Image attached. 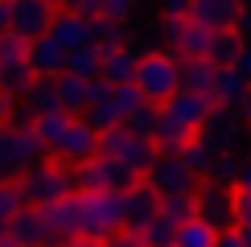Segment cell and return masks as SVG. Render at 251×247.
Masks as SVG:
<instances>
[{
  "mask_svg": "<svg viewBox=\"0 0 251 247\" xmlns=\"http://www.w3.org/2000/svg\"><path fill=\"white\" fill-rule=\"evenodd\" d=\"M29 46H33V41H25L21 33H4L0 37V62L4 58H29Z\"/></svg>",
  "mask_w": 251,
  "mask_h": 247,
  "instance_id": "obj_33",
  "label": "cell"
},
{
  "mask_svg": "<svg viewBox=\"0 0 251 247\" xmlns=\"http://www.w3.org/2000/svg\"><path fill=\"white\" fill-rule=\"evenodd\" d=\"M91 46H99V49H116V46H124L120 25H116V21H107V17H95V25H91Z\"/></svg>",
  "mask_w": 251,
  "mask_h": 247,
  "instance_id": "obj_30",
  "label": "cell"
},
{
  "mask_svg": "<svg viewBox=\"0 0 251 247\" xmlns=\"http://www.w3.org/2000/svg\"><path fill=\"white\" fill-rule=\"evenodd\" d=\"M91 25H95V17H82V13H70V8H58L54 17V29H50V37L58 41L62 49H82L91 46Z\"/></svg>",
  "mask_w": 251,
  "mask_h": 247,
  "instance_id": "obj_16",
  "label": "cell"
},
{
  "mask_svg": "<svg viewBox=\"0 0 251 247\" xmlns=\"http://www.w3.org/2000/svg\"><path fill=\"white\" fill-rule=\"evenodd\" d=\"M136 62H140V54H136L132 46L103 49V66H99V78L107 82V87H124V82H132V78H136Z\"/></svg>",
  "mask_w": 251,
  "mask_h": 247,
  "instance_id": "obj_18",
  "label": "cell"
},
{
  "mask_svg": "<svg viewBox=\"0 0 251 247\" xmlns=\"http://www.w3.org/2000/svg\"><path fill=\"white\" fill-rule=\"evenodd\" d=\"M161 214H169L173 222H185V219H194V214H198V202H194V194H173V198H161Z\"/></svg>",
  "mask_w": 251,
  "mask_h": 247,
  "instance_id": "obj_31",
  "label": "cell"
},
{
  "mask_svg": "<svg viewBox=\"0 0 251 247\" xmlns=\"http://www.w3.org/2000/svg\"><path fill=\"white\" fill-rule=\"evenodd\" d=\"M136 4L140 0H99V17H107V21H128L132 13H136Z\"/></svg>",
  "mask_w": 251,
  "mask_h": 247,
  "instance_id": "obj_32",
  "label": "cell"
},
{
  "mask_svg": "<svg viewBox=\"0 0 251 247\" xmlns=\"http://www.w3.org/2000/svg\"><path fill=\"white\" fill-rule=\"evenodd\" d=\"M29 66L37 70V78H58V74H66V49L46 33L29 46Z\"/></svg>",
  "mask_w": 251,
  "mask_h": 247,
  "instance_id": "obj_19",
  "label": "cell"
},
{
  "mask_svg": "<svg viewBox=\"0 0 251 247\" xmlns=\"http://www.w3.org/2000/svg\"><path fill=\"white\" fill-rule=\"evenodd\" d=\"M0 247H25V243H21L17 235L8 231V226H0Z\"/></svg>",
  "mask_w": 251,
  "mask_h": 247,
  "instance_id": "obj_40",
  "label": "cell"
},
{
  "mask_svg": "<svg viewBox=\"0 0 251 247\" xmlns=\"http://www.w3.org/2000/svg\"><path fill=\"white\" fill-rule=\"evenodd\" d=\"M144 173H136L132 165H124L116 157H95L75 169V185L78 190H103V194H128L132 185H140Z\"/></svg>",
  "mask_w": 251,
  "mask_h": 247,
  "instance_id": "obj_6",
  "label": "cell"
},
{
  "mask_svg": "<svg viewBox=\"0 0 251 247\" xmlns=\"http://www.w3.org/2000/svg\"><path fill=\"white\" fill-rule=\"evenodd\" d=\"M144 181L152 185L161 198H173V194H198V173L190 169V161L181 157V152H161V157L152 161V169L144 173Z\"/></svg>",
  "mask_w": 251,
  "mask_h": 247,
  "instance_id": "obj_8",
  "label": "cell"
},
{
  "mask_svg": "<svg viewBox=\"0 0 251 247\" xmlns=\"http://www.w3.org/2000/svg\"><path fill=\"white\" fill-rule=\"evenodd\" d=\"M214 239H218V231L206 219H185V222H177V239H173V247H214Z\"/></svg>",
  "mask_w": 251,
  "mask_h": 247,
  "instance_id": "obj_24",
  "label": "cell"
},
{
  "mask_svg": "<svg viewBox=\"0 0 251 247\" xmlns=\"http://www.w3.org/2000/svg\"><path fill=\"white\" fill-rule=\"evenodd\" d=\"M99 157H116L124 165H132L136 173H149L152 161L161 157V148H156L152 136H140V132H132L128 124H116V128L99 132Z\"/></svg>",
  "mask_w": 251,
  "mask_h": 247,
  "instance_id": "obj_5",
  "label": "cell"
},
{
  "mask_svg": "<svg viewBox=\"0 0 251 247\" xmlns=\"http://www.w3.org/2000/svg\"><path fill=\"white\" fill-rule=\"evenodd\" d=\"M161 29H165V37H169L173 54H181V58H206V54H210L214 33L206 25H198L190 13H165Z\"/></svg>",
  "mask_w": 251,
  "mask_h": 247,
  "instance_id": "obj_9",
  "label": "cell"
},
{
  "mask_svg": "<svg viewBox=\"0 0 251 247\" xmlns=\"http://www.w3.org/2000/svg\"><path fill=\"white\" fill-rule=\"evenodd\" d=\"M161 111H165L169 120H177L181 128H190V132H198V136H202V132L210 128V120H214L223 107H218L210 95H202V91H177V95L165 103Z\"/></svg>",
  "mask_w": 251,
  "mask_h": 247,
  "instance_id": "obj_10",
  "label": "cell"
},
{
  "mask_svg": "<svg viewBox=\"0 0 251 247\" xmlns=\"http://www.w3.org/2000/svg\"><path fill=\"white\" fill-rule=\"evenodd\" d=\"M78 235L82 239H111L124 231V194H103V190H78Z\"/></svg>",
  "mask_w": 251,
  "mask_h": 247,
  "instance_id": "obj_3",
  "label": "cell"
},
{
  "mask_svg": "<svg viewBox=\"0 0 251 247\" xmlns=\"http://www.w3.org/2000/svg\"><path fill=\"white\" fill-rule=\"evenodd\" d=\"M13 120H17V99L8 91H0V128H8Z\"/></svg>",
  "mask_w": 251,
  "mask_h": 247,
  "instance_id": "obj_36",
  "label": "cell"
},
{
  "mask_svg": "<svg viewBox=\"0 0 251 247\" xmlns=\"http://www.w3.org/2000/svg\"><path fill=\"white\" fill-rule=\"evenodd\" d=\"M185 13L210 33H239V25L247 17V0H190Z\"/></svg>",
  "mask_w": 251,
  "mask_h": 247,
  "instance_id": "obj_11",
  "label": "cell"
},
{
  "mask_svg": "<svg viewBox=\"0 0 251 247\" xmlns=\"http://www.w3.org/2000/svg\"><path fill=\"white\" fill-rule=\"evenodd\" d=\"M161 4H165V13H185L190 0H161Z\"/></svg>",
  "mask_w": 251,
  "mask_h": 247,
  "instance_id": "obj_42",
  "label": "cell"
},
{
  "mask_svg": "<svg viewBox=\"0 0 251 247\" xmlns=\"http://www.w3.org/2000/svg\"><path fill=\"white\" fill-rule=\"evenodd\" d=\"M243 247H251V231H243Z\"/></svg>",
  "mask_w": 251,
  "mask_h": 247,
  "instance_id": "obj_43",
  "label": "cell"
},
{
  "mask_svg": "<svg viewBox=\"0 0 251 247\" xmlns=\"http://www.w3.org/2000/svg\"><path fill=\"white\" fill-rule=\"evenodd\" d=\"M243 46H247V41L239 37V33H214L210 54H206V58H210L214 66H235V62H239V54H243Z\"/></svg>",
  "mask_w": 251,
  "mask_h": 247,
  "instance_id": "obj_27",
  "label": "cell"
},
{
  "mask_svg": "<svg viewBox=\"0 0 251 247\" xmlns=\"http://www.w3.org/2000/svg\"><path fill=\"white\" fill-rule=\"evenodd\" d=\"M243 111H247V124H251V103H243Z\"/></svg>",
  "mask_w": 251,
  "mask_h": 247,
  "instance_id": "obj_44",
  "label": "cell"
},
{
  "mask_svg": "<svg viewBox=\"0 0 251 247\" xmlns=\"http://www.w3.org/2000/svg\"><path fill=\"white\" fill-rule=\"evenodd\" d=\"M62 247H103L99 239H82V235H75V239H66Z\"/></svg>",
  "mask_w": 251,
  "mask_h": 247,
  "instance_id": "obj_41",
  "label": "cell"
},
{
  "mask_svg": "<svg viewBox=\"0 0 251 247\" xmlns=\"http://www.w3.org/2000/svg\"><path fill=\"white\" fill-rule=\"evenodd\" d=\"M99 66H103V49L99 46H82V49H70L66 54V70L78 78H99Z\"/></svg>",
  "mask_w": 251,
  "mask_h": 247,
  "instance_id": "obj_25",
  "label": "cell"
},
{
  "mask_svg": "<svg viewBox=\"0 0 251 247\" xmlns=\"http://www.w3.org/2000/svg\"><path fill=\"white\" fill-rule=\"evenodd\" d=\"M103 247H149V243H144V235H136V231H116L111 239H103Z\"/></svg>",
  "mask_w": 251,
  "mask_h": 247,
  "instance_id": "obj_35",
  "label": "cell"
},
{
  "mask_svg": "<svg viewBox=\"0 0 251 247\" xmlns=\"http://www.w3.org/2000/svg\"><path fill=\"white\" fill-rule=\"evenodd\" d=\"M140 235H144V243H149V247H173V239H177V222L169 219V214H156V219L144 226Z\"/></svg>",
  "mask_w": 251,
  "mask_h": 247,
  "instance_id": "obj_28",
  "label": "cell"
},
{
  "mask_svg": "<svg viewBox=\"0 0 251 247\" xmlns=\"http://www.w3.org/2000/svg\"><path fill=\"white\" fill-rule=\"evenodd\" d=\"M8 231H13L25 247H62V243L54 239V231H50L46 214H41L37 206H25V210H21L17 219L8 222Z\"/></svg>",
  "mask_w": 251,
  "mask_h": 247,
  "instance_id": "obj_17",
  "label": "cell"
},
{
  "mask_svg": "<svg viewBox=\"0 0 251 247\" xmlns=\"http://www.w3.org/2000/svg\"><path fill=\"white\" fill-rule=\"evenodd\" d=\"M8 4H13V33H21L25 41H37L54 29L58 0H8Z\"/></svg>",
  "mask_w": 251,
  "mask_h": 247,
  "instance_id": "obj_13",
  "label": "cell"
},
{
  "mask_svg": "<svg viewBox=\"0 0 251 247\" xmlns=\"http://www.w3.org/2000/svg\"><path fill=\"white\" fill-rule=\"evenodd\" d=\"M251 78L239 74L235 66H218V82H214V103L218 107H235V103H247Z\"/></svg>",
  "mask_w": 251,
  "mask_h": 247,
  "instance_id": "obj_22",
  "label": "cell"
},
{
  "mask_svg": "<svg viewBox=\"0 0 251 247\" xmlns=\"http://www.w3.org/2000/svg\"><path fill=\"white\" fill-rule=\"evenodd\" d=\"M156 214H161V194H156L149 181L132 185V190L124 194V231H136V235H140Z\"/></svg>",
  "mask_w": 251,
  "mask_h": 247,
  "instance_id": "obj_15",
  "label": "cell"
},
{
  "mask_svg": "<svg viewBox=\"0 0 251 247\" xmlns=\"http://www.w3.org/2000/svg\"><path fill=\"white\" fill-rule=\"evenodd\" d=\"M4 33H13V4L0 0V37H4Z\"/></svg>",
  "mask_w": 251,
  "mask_h": 247,
  "instance_id": "obj_38",
  "label": "cell"
},
{
  "mask_svg": "<svg viewBox=\"0 0 251 247\" xmlns=\"http://www.w3.org/2000/svg\"><path fill=\"white\" fill-rule=\"evenodd\" d=\"M58 103H62V111H70V116H87L91 111V103L99 99V91H103V78H78V74H58Z\"/></svg>",
  "mask_w": 251,
  "mask_h": 247,
  "instance_id": "obj_14",
  "label": "cell"
},
{
  "mask_svg": "<svg viewBox=\"0 0 251 247\" xmlns=\"http://www.w3.org/2000/svg\"><path fill=\"white\" fill-rule=\"evenodd\" d=\"M235 226L251 231V190H235Z\"/></svg>",
  "mask_w": 251,
  "mask_h": 247,
  "instance_id": "obj_34",
  "label": "cell"
},
{
  "mask_svg": "<svg viewBox=\"0 0 251 247\" xmlns=\"http://www.w3.org/2000/svg\"><path fill=\"white\" fill-rule=\"evenodd\" d=\"M214 247H243V231H239V226H231V231H218Z\"/></svg>",
  "mask_w": 251,
  "mask_h": 247,
  "instance_id": "obj_37",
  "label": "cell"
},
{
  "mask_svg": "<svg viewBox=\"0 0 251 247\" xmlns=\"http://www.w3.org/2000/svg\"><path fill=\"white\" fill-rule=\"evenodd\" d=\"M33 120V136L46 144V152L54 148V140L62 136V128L70 124V111H46V116H29Z\"/></svg>",
  "mask_w": 251,
  "mask_h": 247,
  "instance_id": "obj_26",
  "label": "cell"
},
{
  "mask_svg": "<svg viewBox=\"0 0 251 247\" xmlns=\"http://www.w3.org/2000/svg\"><path fill=\"white\" fill-rule=\"evenodd\" d=\"M194 202H198V219H206L214 231H231L235 226V190L231 185L206 181V185H198Z\"/></svg>",
  "mask_w": 251,
  "mask_h": 247,
  "instance_id": "obj_12",
  "label": "cell"
},
{
  "mask_svg": "<svg viewBox=\"0 0 251 247\" xmlns=\"http://www.w3.org/2000/svg\"><path fill=\"white\" fill-rule=\"evenodd\" d=\"M132 87L149 103L165 107V103L181 91V54H173V49H149V54H140Z\"/></svg>",
  "mask_w": 251,
  "mask_h": 247,
  "instance_id": "obj_2",
  "label": "cell"
},
{
  "mask_svg": "<svg viewBox=\"0 0 251 247\" xmlns=\"http://www.w3.org/2000/svg\"><path fill=\"white\" fill-rule=\"evenodd\" d=\"M235 190H251V161L239 165V173H235Z\"/></svg>",
  "mask_w": 251,
  "mask_h": 247,
  "instance_id": "obj_39",
  "label": "cell"
},
{
  "mask_svg": "<svg viewBox=\"0 0 251 247\" xmlns=\"http://www.w3.org/2000/svg\"><path fill=\"white\" fill-rule=\"evenodd\" d=\"M37 82V70L29 66V58H4L0 62V91H8L13 99H25V91Z\"/></svg>",
  "mask_w": 251,
  "mask_h": 247,
  "instance_id": "obj_21",
  "label": "cell"
},
{
  "mask_svg": "<svg viewBox=\"0 0 251 247\" xmlns=\"http://www.w3.org/2000/svg\"><path fill=\"white\" fill-rule=\"evenodd\" d=\"M46 144L33 136V120L17 116L8 128H0V181H21L29 169L46 161Z\"/></svg>",
  "mask_w": 251,
  "mask_h": 247,
  "instance_id": "obj_1",
  "label": "cell"
},
{
  "mask_svg": "<svg viewBox=\"0 0 251 247\" xmlns=\"http://www.w3.org/2000/svg\"><path fill=\"white\" fill-rule=\"evenodd\" d=\"M25 116H46V111H62V103H58V82L54 78H37L33 87L25 91Z\"/></svg>",
  "mask_w": 251,
  "mask_h": 247,
  "instance_id": "obj_23",
  "label": "cell"
},
{
  "mask_svg": "<svg viewBox=\"0 0 251 247\" xmlns=\"http://www.w3.org/2000/svg\"><path fill=\"white\" fill-rule=\"evenodd\" d=\"M25 210V194L17 181H0V226H8L17 214Z\"/></svg>",
  "mask_w": 251,
  "mask_h": 247,
  "instance_id": "obj_29",
  "label": "cell"
},
{
  "mask_svg": "<svg viewBox=\"0 0 251 247\" xmlns=\"http://www.w3.org/2000/svg\"><path fill=\"white\" fill-rule=\"evenodd\" d=\"M214 82H218V66L210 58H181V91H202L214 99Z\"/></svg>",
  "mask_w": 251,
  "mask_h": 247,
  "instance_id": "obj_20",
  "label": "cell"
},
{
  "mask_svg": "<svg viewBox=\"0 0 251 247\" xmlns=\"http://www.w3.org/2000/svg\"><path fill=\"white\" fill-rule=\"evenodd\" d=\"M50 157L62 161V165H70V169L95 161L99 157V128L87 116H70V124L62 128V136L54 140V148H50Z\"/></svg>",
  "mask_w": 251,
  "mask_h": 247,
  "instance_id": "obj_7",
  "label": "cell"
},
{
  "mask_svg": "<svg viewBox=\"0 0 251 247\" xmlns=\"http://www.w3.org/2000/svg\"><path fill=\"white\" fill-rule=\"evenodd\" d=\"M17 185H21V194H25V206H54L62 198H70V194H78L75 169L54 161V157H46L37 169H29Z\"/></svg>",
  "mask_w": 251,
  "mask_h": 247,
  "instance_id": "obj_4",
  "label": "cell"
}]
</instances>
